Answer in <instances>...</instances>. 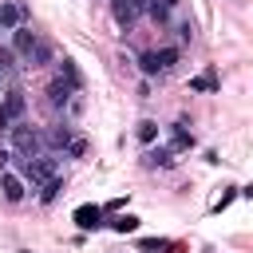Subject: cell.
I'll use <instances>...</instances> for the list:
<instances>
[{
	"instance_id": "obj_1",
	"label": "cell",
	"mask_w": 253,
	"mask_h": 253,
	"mask_svg": "<svg viewBox=\"0 0 253 253\" xmlns=\"http://www.w3.org/2000/svg\"><path fill=\"white\" fill-rule=\"evenodd\" d=\"M59 174V154H36V158H24V170H20V178L28 182V190H36V186H43L47 178H55Z\"/></svg>"
},
{
	"instance_id": "obj_2",
	"label": "cell",
	"mask_w": 253,
	"mask_h": 253,
	"mask_svg": "<svg viewBox=\"0 0 253 253\" xmlns=\"http://www.w3.org/2000/svg\"><path fill=\"white\" fill-rule=\"evenodd\" d=\"M8 134H12V146H8V150H16L20 158H36V154H43V134H40V130H32L24 119H20V123H12V130H8Z\"/></svg>"
},
{
	"instance_id": "obj_3",
	"label": "cell",
	"mask_w": 253,
	"mask_h": 253,
	"mask_svg": "<svg viewBox=\"0 0 253 253\" xmlns=\"http://www.w3.org/2000/svg\"><path fill=\"white\" fill-rule=\"evenodd\" d=\"M0 198H4L8 206H20V202L28 198V182L20 178V170H12V166L0 170Z\"/></svg>"
},
{
	"instance_id": "obj_4",
	"label": "cell",
	"mask_w": 253,
	"mask_h": 253,
	"mask_svg": "<svg viewBox=\"0 0 253 253\" xmlns=\"http://www.w3.org/2000/svg\"><path fill=\"white\" fill-rule=\"evenodd\" d=\"M20 24H28V4L24 0H0V36H12Z\"/></svg>"
},
{
	"instance_id": "obj_5",
	"label": "cell",
	"mask_w": 253,
	"mask_h": 253,
	"mask_svg": "<svg viewBox=\"0 0 253 253\" xmlns=\"http://www.w3.org/2000/svg\"><path fill=\"white\" fill-rule=\"evenodd\" d=\"M107 4H111V20H115V28H119V32H130V28H134V20L142 16L134 0H107Z\"/></svg>"
},
{
	"instance_id": "obj_6",
	"label": "cell",
	"mask_w": 253,
	"mask_h": 253,
	"mask_svg": "<svg viewBox=\"0 0 253 253\" xmlns=\"http://www.w3.org/2000/svg\"><path fill=\"white\" fill-rule=\"evenodd\" d=\"M43 95H47V103H51L55 111H63V107L71 103V95H79V91H75V87H71L67 79H59V75H55V79H51V83L43 87Z\"/></svg>"
},
{
	"instance_id": "obj_7",
	"label": "cell",
	"mask_w": 253,
	"mask_h": 253,
	"mask_svg": "<svg viewBox=\"0 0 253 253\" xmlns=\"http://www.w3.org/2000/svg\"><path fill=\"white\" fill-rule=\"evenodd\" d=\"M71 221H75L83 233H87V229H99V225H103V206H95V202H83V206H75Z\"/></svg>"
},
{
	"instance_id": "obj_8",
	"label": "cell",
	"mask_w": 253,
	"mask_h": 253,
	"mask_svg": "<svg viewBox=\"0 0 253 253\" xmlns=\"http://www.w3.org/2000/svg\"><path fill=\"white\" fill-rule=\"evenodd\" d=\"M174 158H178V154H174L170 146H146V150H142V166H146V170H170Z\"/></svg>"
},
{
	"instance_id": "obj_9",
	"label": "cell",
	"mask_w": 253,
	"mask_h": 253,
	"mask_svg": "<svg viewBox=\"0 0 253 253\" xmlns=\"http://www.w3.org/2000/svg\"><path fill=\"white\" fill-rule=\"evenodd\" d=\"M36 40H40V36H36L28 24H20V28L12 32V47H8V51H12V55H20V59H28V55H32V47H36Z\"/></svg>"
},
{
	"instance_id": "obj_10",
	"label": "cell",
	"mask_w": 253,
	"mask_h": 253,
	"mask_svg": "<svg viewBox=\"0 0 253 253\" xmlns=\"http://www.w3.org/2000/svg\"><path fill=\"white\" fill-rule=\"evenodd\" d=\"M166 134H170V142H166V146H170L174 154H182V150H190V146H194V130H190L186 123H170V126H166Z\"/></svg>"
},
{
	"instance_id": "obj_11",
	"label": "cell",
	"mask_w": 253,
	"mask_h": 253,
	"mask_svg": "<svg viewBox=\"0 0 253 253\" xmlns=\"http://www.w3.org/2000/svg\"><path fill=\"white\" fill-rule=\"evenodd\" d=\"M0 107L12 115V123H20V119H24V111H28V99H24V91H20V87H8V91H4V99H0Z\"/></svg>"
},
{
	"instance_id": "obj_12",
	"label": "cell",
	"mask_w": 253,
	"mask_h": 253,
	"mask_svg": "<svg viewBox=\"0 0 253 253\" xmlns=\"http://www.w3.org/2000/svg\"><path fill=\"white\" fill-rule=\"evenodd\" d=\"M28 63H32V67H47V63H55V43H51V40H36Z\"/></svg>"
},
{
	"instance_id": "obj_13",
	"label": "cell",
	"mask_w": 253,
	"mask_h": 253,
	"mask_svg": "<svg viewBox=\"0 0 253 253\" xmlns=\"http://www.w3.org/2000/svg\"><path fill=\"white\" fill-rule=\"evenodd\" d=\"M158 134H162V126H158L154 119H138V126H134V138H138L142 146H154V142H158Z\"/></svg>"
},
{
	"instance_id": "obj_14",
	"label": "cell",
	"mask_w": 253,
	"mask_h": 253,
	"mask_svg": "<svg viewBox=\"0 0 253 253\" xmlns=\"http://www.w3.org/2000/svg\"><path fill=\"white\" fill-rule=\"evenodd\" d=\"M36 190H40V194H36V198H40V202H43V206H51V202H55V198H59V190H63V178H59V174H55V178H47V182H43V186H36Z\"/></svg>"
},
{
	"instance_id": "obj_15",
	"label": "cell",
	"mask_w": 253,
	"mask_h": 253,
	"mask_svg": "<svg viewBox=\"0 0 253 253\" xmlns=\"http://www.w3.org/2000/svg\"><path fill=\"white\" fill-rule=\"evenodd\" d=\"M178 55H182V47H162V51H154V63H158V75H166L174 63H178Z\"/></svg>"
},
{
	"instance_id": "obj_16",
	"label": "cell",
	"mask_w": 253,
	"mask_h": 253,
	"mask_svg": "<svg viewBox=\"0 0 253 253\" xmlns=\"http://www.w3.org/2000/svg\"><path fill=\"white\" fill-rule=\"evenodd\" d=\"M59 79H67L75 91H83V75H79V67H75L71 59H59Z\"/></svg>"
},
{
	"instance_id": "obj_17",
	"label": "cell",
	"mask_w": 253,
	"mask_h": 253,
	"mask_svg": "<svg viewBox=\"0 0 253 253\" xmlns=\"http://www.w3.org/2000/svg\"><path fill=\"white\" fill-rule=\"evenodd\" d=\"M138 249L142 253H174L178 245L174 241H162V237H146V241H138Z\"/></svg>"
},
{
	"instance_id": "obj_18",
	"label": "cell",
	"mask_w": 253,
	"mask_h": 253,
	"mask_svg": "<svg viewBox=\"0 0 253 253\" xmlns=\"http://www.w3.org/2000/svg\"><path fill=\"white\" fill-rule=\"evenodd\" d=\"M83 154H87V138L83 134H71L67 146H63V158H83Z\"/></svg>"
},
{
	"instance_id": "obj_19",
	"label": "cell",
	"mask_w": 253,
	"mask_h": 253,
	"mask_svg": "<svg viewBox=\"0 0 253 253\" xmlns=\"http://www.w3.org/2000/svg\"><path fill=\"white\" fill-rule=\"evenodd\" d=\"M111 229L115 233H134L138 229V217L134 213H119V217H111Z\"/></svg>"
},
{
	"instance_id": "obj_20",
	"label": "cell",
	"mask_w": 253,
	"mask_h": 253,
	"mask_svg": "<svg viewBox=\"0 0 253 253\" xmlns=\"http://www.w3.org/2000/svg\"><path fill=\"white\" fill-rule=\"evenodd\" d=\"M134 63H138V71H142L146 79H158V63H154V51H142Z\"/></svg>"
},
{
	"instance_id": "obj_21",
	"label": "cell",
	"mask_w": 253,
	"mask_h": 253,
	"mask_svg": "<svg viewBox=\"0 0 253 253\" xmlns=\"http://www.w3.org/2000/svg\"><path fill=\"white\" fill-rule=\"evenodd\" d=\"M12 59H16V55H12L8 47H0V87H4V83H8V75H12Z\"/></svg>"
},
{
	"instance_id": "obj_22",
	"label": "cell",
	"mask_w": 253,
	"mask_h": 253,
	"mask_svg": "<svg viewBox=\"0 0 253 253\" xmlns=\"http://www.w3.org/2000/svg\"><path fill=\"white\" fill-rule=\"evenodd\" d=\"M217 83H213V75H198V79H190V91H213Z\"/></svg>"
},
{
	"instance_id": "obj_23",
	"label": "cell",
	"mask_w": 253,
	"mask_h": 253,
	"mask_svg": "<svg viewBox=\"0 0 253 253\" xmlns=\"http://www.w3.org/2000/svg\"><path fill=\"white\" fill-rule=\"evenodd\" d=\"M233 198H237V186H225V194H221V198L213 202V210H225V206H229Z\"/></svg>"
},
{
	"instance_id": "obj_24",
	"label": "cell",
	"mask_w": 253,
	"mask_h": 253,
	"mask_svg": "<svg viewBox=\"0 0 253 253\" xmlns=\"http://www.w3.org/2000/svg\"><path fill=\"white\" fill-rule=\"evenodd\" d=\"M194 40V24L186 20V24H178V43H190Z\"/></svg>"
},
{
	"instance_id": "obj_25",
	"label": "cell",
	"mask_w": 253,
	"mask_h": 253,
	"mask_svg": "<svg viewBox=\"0 0 253 253\" xmlns=\"http://www.w3.org/2000/svg\"><path fill=\"white\" fill-rule=\"evenodd\" d=\"M8 130H12V115L0 107V134H8Z\"/></svg>"
},
{
	"instance_id": "obj_26",
	"label": "cell",
	"mask_w": 253,
	"mask_h": 253,
	"mask_svg": "<svg viewBox=\"0 0 253 253\" xmlns=\"http://www.w3.org/2000/svg\"><path fill=\"white\" fill-rule=\"evenodd\" d=\"M8 162H12V150H8V146H0V170H4Z\"/></svg>"
},
{
	"instance_id": "obj_27",
	"label": "cell",
	"mask_w": 253,
	"mask_h": 253,
	"mask_svg": "<svg viewBox=\"0 0 253 253\" xmlns=\"http://www.w3.org/2000/svg\"><path fill=\"white\" fill-rule=\"evenodd\" d=\"M158 4H162V8H166V12H174V8H178V4H182V0H158Z\"/></svg>"
}]
</instances>
